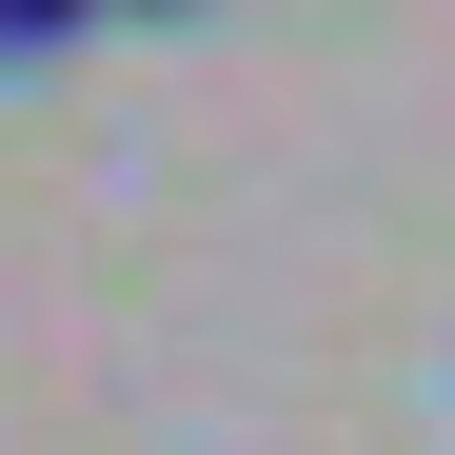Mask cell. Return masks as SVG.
Listing matches in <instances>:
<instances>
[{
    "label": "cell",
    "mask_w": 455,
    "mask_h": 455,
    "mask_svg": "<svg viewBox=\"0 0 455 455\" xmlns=\"http://www.w3.org/2000/svg\"><path fill=\"white\" fill-rule=\"evenodd\" d=\"M80 20H100V0H0V80H20V60H60Z\"/></svg>",
    "instance_id": "cell-1"
},
{
    "label": "cell",
    "mask_w": 455,
    "mask_h": 455,
    "mask_svg": "<svg viewBox=\"0 0 455 455\" xmlns=\"http://www.w3.org/2000/svg\"><path fill=\"white\" fill-rule=\"evenodd\" d=\"M100 20H198V0H100Z\"/></svg>",
    "instance_id": "cell-2"
}]
</instances>
